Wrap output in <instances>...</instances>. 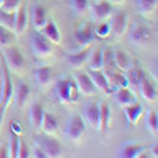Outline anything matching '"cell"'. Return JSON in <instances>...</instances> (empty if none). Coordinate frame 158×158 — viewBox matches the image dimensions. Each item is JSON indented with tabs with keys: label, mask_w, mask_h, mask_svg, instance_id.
Segmentation results:
<instances>
[{
	"label": "cell",
	"mask_w": 158,
	"mask_h": 158,
	"mask_svg": "<svg viewBox=\"0 0 158 158\" xmlns=\"http://www.w3.org/2000/svg\"><path fill=\"white\" fill-rule=\"evenodd\" d=\"M0 79H2V85H0V125H2L3 117L8 111V106L13 101V94H15V87H13V82H11L10 70L6 68L3 57H2V73H0Z\"/></svg>",
	"instance_id": "cell-1"
},
{
	"label": "cell",
	"mask_w": 158,
	"mask_h": 158,
	"mask_svg": "<svg viewBox=\"0 0 158 158\" xmlns=\"http://www.w3.org/2000/svg\"><path fill=\"white\" fill-rule=\"evenodd\" d=\"M30 46H32V51H33L35 57H38V59H46V57H51L52 54H54V44H52L41 32L32 33Z\"/></svg>",
	"instance_id": "cell-2"
},
{
	"label": "cell",
	"mask_w": 158,
	"mask_h": 158,
	"mask_svg": "<svg viewBox=\"0 0 158 158\" xmlns=\"http://www.w3.org/2000/svg\"><path fill=\"white\" fill-rule=\"evenodd\" d=\"M6 68L13 73H21L24 70V65H25V59L21 54V51L15 46H10L3 49V54H2Z\"/></svg>",
	"instance_id": "cell-3"
},
{
	"label": "cell",
	"mask_w": 158,
	"mask_h": 158,
	"mask_svg": "<svg viewBox=\"0 0 158 158\" xmlns=\"http://www.w3.org/2000/svg\"><path fill=\"white\" fill-rule=\"evenodd\" d=\"M35 146H38L46 155V158H57L63 153L62 144L54 138V136H43V138H36L35 139Z\"/></svg>",
	"instance_id": "cell-4"
},
{
	"label": "cell",
	"mask_w": 158,
	"mask_h": 158,
	"mask_svg": "<svg viewBox=\"0 0 158 158\" xmlns=\"http://www.w3.org/2000/svg\"><path fill=\"white\" fill-rule=\"evenodd\" d=\"M65 133H67L68 139L73 141V142H79L84 135H85V122L82 115L79 114H73L70 117V120L67 123V130H65Z\"/></svg>",
	"instance_id": "cell-5"
},
{
	"label": "cell",
	"mask_w": 158,
	"mask_h": 158,
	"mask_svg": "<svg viewBox=\"0 0 158 158\" xmlns=\"http://www.w3.org/2000/svg\"><path fill=\"white\" fill-rule=\"evenodd\" d=\"M74 43L77 46V49H85L92 46V41H94V27H92L90 22H84L79 27H76L74 33Z\"/></svg>",
	"instance_id": "cell-6"
},
{
	"label": "cell",
	"mask_w": 158,
	"mask_h": 158,
	"mask_svg": "<svg viewBox=\"0 0 158 158\" xmlns=\"http://www.w3.org/2000/svg\"><path fill=\"white\" fill-rule=\"evenodd\" d=\"M109 25H111V33H114L115 38H123L128 32V16L125 11H112L109 16Z\"/></svg>",
	"instance_id": "cell-7"
},
{
	"label": "cell",
	"mask_w": 158,
	"mask_h": 158,
	"mask_svg": "<svg viewBox=\"0 0 158 158\" xmlns=\"http://www.w3.org/2000/svg\"><path fill=\"white\" fill-rule=\"evenodd\" d=\"M150 38H152V32L147 25H142V24H133V27L130 30V40L131 43L138 48H146L150 43Z\"/></svg>",
	"instance_id": "cell-8"
},
{
	"label": "cell",
	"mask_w": 158,
	"mask_h": 158,
	"mask_svg": "<svg viewBox=\"0 0 158 158\" xmlns=\"http://www.w3.org/2000/svg\"><path fill=\"white\" fill-rule=\"evenodd\" d=\"M89 11H90L92 19H94L95 22L108 21L109 16L112 15V5L108 2V0H98V2L89 5Z\"/></svg>",
	"instance_id": "cell-9"
},
{
	"label": "cell",
	"mask_w": 158,
	"mask_h": 158,
	"mask_svg": "<svg viewBox=\"0 0 158 158\" xmlns=\"http://www.w3.org/2000/svg\"><path fill=\"white\" fill-rule=\"evenodd\" d=\"M139 94H141V97L146 100V101H150V103H153V101H156V98H158V94H156V87L153 85V82L150 81V79L147 77V74L144 73V71H141V76H139V82H138V89H136Z\"/></svg>",
	"instance_id": "cell-10"
},
{
	"label": "cell",
	"mask_w": 158,
	"mask_h": 158,
	"mask_svg": "<svg viewBox=\"0 0 158 158\" xmlns=\"http://www.w3.org/2000/svg\"><path fill=\"white\" fill-rule=\"evenodd\" d=\"M74 82L77 85V90L81 92L82 95H85V97H90V95H94L97 92V87H95L94 82H92V79H90L87 71L74 73Z\"/></svg>",
	"instance_id": "cell-11"
},
{
	"label": "cell",
	"mask_w": 158,
	"mask_h": 158,
	"mask_svg": "<svg viewBox=\"0 0 158 158\" xmlns=\"http://www.w3.org/2000/svg\"><path fill=\"white\" fill-rule=\"evenodd\" d=\"M98 114H100V104L98 103L87 104L84 108V112H82L84 122L95 131H98Z\"/></svg>",
	"instance_id": "cell-12"
},
{
	"label": "cell",
	"mask_w": 158,
	"mask_h": 158,
	"mask_svg": "<svg viewBox=\"0 0 158 158\" xmlns=\"http://www.w3.org/2000/svg\"><path fill=\"white\" fill-rule=\"evenodd\" d=\"M87 73H89V76H90V79H92V82L95 84V87H97L98 90H103L106 95H111L112 92H114V90L111 89L109 82H108L106 74H104L101 70H89Z\"/></svg>",
	"instance_id": "cell-13"
},
{
	"label": "cell",
	"mask_w": 158,
	"mask_h": 158,
	"mask_svg": "<svg viewBox=\"0 0 158 158\" xmlns=\"http://www.w3.org/2000/svg\"><path fill=\"white\" fill-rule=\"evenodd\" d=\"M123 114H125V118H127V123L130 125H136L139 120H141V117L144 114V106L141 103H131L128 104V106L123 108Z\"/></svg>",
	"instance_id": "cell-14"
},
{
	"label": "cell",
	"mask_w": 158,
	"mask_h": 158,
	"mask_svg": "<svg viewBox=\"0 0 158 158\" xmlns=\"http://www.w3.org/2000/svg\"><path fill=\"white\" fill-rule=\"evenodd\" d=\"M48 22V11L41 5H33L32 8V25L36 32H40Z\"/></svg>",
	"instance_id": "cell-15"
},
{
	"label": "cell",
	"mask_w": 158,
	"mask_h": 158,
	"mask_svg": "<svg viewBox=\"0 0 158 158\" xmlns=\"http://www.w3.org/2000/svg\"><path fill=\"white\" fill-rule=\"evenodd\" d=\"M40 32H41L52 44H60V43H62V33H60V30H59V25H57L54 21H49V19H48L46 25H44V27L40 30Z\"/></svg>",
	"instance_id": "cell-16"
},
{
	"label": "cell",
	"mask_w": 158,
	"mask_h": 158,
	"mask_svg": "<svg viewBox=\"0 0 158 158\" xmlns=\"http://www.w3.org/2000/svg\"><path fill=\"white\" fill-rule=\"evenodd\" d=\"M117 104L120 108H125L128 104L135 103L136 101V95H135V90H131L130 87H120L115 90V95H114Z\"/></svg>",
	"instance_id": "cell-17"
},
{
	"label": "cell",
	"mask_w": 158,
	"mask_h": 158,
	"mask_svg": "<svg viewBox=\"0 0 158 158\" xmlns=\"http://www.w3.org/2000/svg\"><path fill=\"white\" fill-rule=\"evenodd\" d=\"M90 48H85V49H77L76 52H73V54H68L65 56V59H67V62L71 65L73 68H79L82 67L84 63H87V59L90 56Z\"/></svg>",
	"instance_id": "cell-18"
},
{
	"label": "cell",
	"mask_w": 158,
	"mask_h": 158,
	"mask_svg": "<svg viewBox=\"0 0 158 158\" xmlns=\"http://www.w3.org/2000/svg\"><path fill=\"white\" fill-rule=\"evenodd\" d=\"M147 150H149V147H146V146H139V144H125V146H122L120 152H118V156H122V158H139Z\"/></svg>",
	"instance_id": "cell-19"
},
{
	"label": "cell",
	"mask_w": 158,
	"mask_h": 158,
	"mask_svg": "<svg viewBox=\"0 0 158 158\" xmlns=\"http://www.w3.org/2000/svg\"><path fill=\"white\" fill-rule=\"evenodd\" d=\"M40 128H41L48 136H56L59 133L60 125H59V120H57L56 115H52L49 112H44L43 122H41V127H40Z\"/></svg>",
	"instance_id": "cell-20"
},
{
	"label": "cell",
	"mask_w": 158,
	"mask_h": 158,
	"mask_svg": "<svg viewBox=\"0 0 158 158\" xmlns=\"http://www.w3.org/2000/svg\"><path fill=\"white\" fill-rule=\"evenodd\" d=\"M100 104V114H98V131L104 133L109 130V123H111V108L108 103H98Z\"/></svg>",
	"instance_id": "cell-21"
},
{
	"label": "cell",
	"mask_w": 158,
	"mask_h": 158,
	"mask_svg": "<svg viewBox=\"0 0 158 158\" xmlns=\"http://www.w3.org/2000/svg\"><path fill=\"white\" fill-rule=\"evenodd\" d=\"M70 90H71V79H59L56 82V95L62 103H71L70 100Z\"/></svg>",
	"instance_id": "cell-22"
},
{
	"label": "cell",
	"mask_w": 158,
	"mask_h": 158,
	"mask_svg": "<svg viewBox=\"0 0 158 158\" xmlns=\"http://www.w3.org/2000/svg\"><path fill=\"white\" fill-rule=\"evenodd\" d=\"M44 108H43V104L41 103H32V106L29 109V117H30V123L33 128H40L41 127V122H43V117H44Z\"/></svg>",
	"instance_id": "cell-23"
},
{
	"label": "cell",
	"mask_w": 158,
	"mask_h": 158,
	"mask_svg": "<svg viewBox=\"0 0 158 158\" xmlns=\"http://www.w3.org/2000/svg\"><path fill=\"white\" fill-rule=\"evenodd\" d=\"M27 10L22 5L18 8V11L15 13V33L16 35H22L27 29Z\"/></svg>",
	"instance_id": "cell-24"
},
{
	"label": "cell",
	"mask_w": 158,
	"mask_h": 158,
	"mask_svg": "<svg viewBox=\"0 0 158 158\" xmlns=\"http://www.w3.org/2000/svg\"><path fill=\"white\" fill-rule=\"evenodd\" d=\"M158 6V0H136V8L141 16L150 18L155 15Z\"/></svg>",
	"instance_id": "cell-25"
},
{
	"label": "cell",
	"mask_w": 158,
	"mask_h": 158,
	"mask_svg": "<svg viewBox=\"0 0 158 158\" xmlns=\"http://www.w3.org/2000/svg\"><path fill=\"white\" fill-rule=\"evenodd\" d=\"M114 67L117 70H120V71H127L128 68L133 67L131 59H130V56L127 54L125 51H120V49L114 51Z\"/></svg>",
	"instance_id": "cell-26"
},
{
	"label": "cell",
	"mask_w": 158,
	"mask_h": 158,
	"mask_svg": "<svg viewBox=\"0 0 158 158\" xmlns=\"http://www.w3.org/2000/svg\"><path fill=\"white\" fill-rule=\"evenodd\" d=\"M30 98V89L27 84H24V82H19L16 90H15V94H13V100L16 101V104L19 108H22L25 103L29 101Z\"/></svg>",
	"instance_id": "cell-27"
},
{
	"label": "cell",
	"mask_w": 158,
	"mask_h": 158,
	"mask_svg": "<svg viewBox=\"0 0 158 158\" xmlns=\"http://www.w3.org/2000/svg\"><path fill=\"white\" fill-rule=\"evenodd\" d=\"M35 81L40 87H48L52 82V70L49 67H41L35 70Z\"/></svg>",
	"instance_id": "cell-28"
},
{
	"label": "cell",
	"mask_w": 158,
	"mask_h": 158,
	"mask_svg": "<svg viewBox=\"0 0 158 158\" xmlns=\"http://www.w3.org/2000/svg\"><path fill=\"white\" fill-rule=\"evenodd\" d=\"M16 33L13 30H8L5 27H2L0 25V49H5V48H10L15 44L16 41Z\"/></svg>",
	"instance_id": "cell-29"
},
{
	"label": "cell",
	"mask_w": 158,
	"mask_h": 158,
	"mask_svg": "<svg viewBox=\"0 0 158 158\" xmlns=\"http://www.w3.org/2000/svg\"><path fill=\"white\" fill-rule=\"evenodd\" d=\"M141 71H142V70L135 68V67H131V68H128L127 71H123V74H125V77H127L128 87H130L131 90H135V92H136V89H138V82H139Z\"/></svg>",
	"instance_id": "cell-30"
},
{
	"label": "cell",
	"mask_w": 158,
	"mask_h": 158,
	"mask_svg": "<svg viewBox=\"0 0 158 158\" xmlns=\"http://www.w3.org/2000/svg\"><path fill=\"white\" fill-rule=\"evenodd\" d=\"M112 70L114 67V51L111 48H104L101 49V70Z\"/></svg>",
	"instance_id": "cell-31"
},
{
	"label": "cell",
	"mask_w": 158,
	"mask_h": 158,
	"mask_svg": "<svg viewBox=\"0 0 158 158\" xmlns=\"http://www.w3.org/2000/svg\"><path fill=\"white\" fill-rule=\"evenodd\" d=\"M146 127L152 136L158 135V114L155 111H149L146 114Z\"/></svg>",
	"instance_id": "cell-32"
},
{
	"label": "cell",
	"mask_w": 158,
	"mask_h": 158,
	"mask_svg": "<svg viewBox=\"0 0 158 158\" xmlns=\"http://www.w3.org/2000/svg\"><path fill=\"white\" fill-rule=\"evenodd\" d=\"M87 65H89V70H101V48L90 51Z\"/></svg>",
	"instance_id": "cell-33"
},
{
	"label": "cell",
	"mask_w": 158,
	"mask_h": 158,
	"mask_svg": "<svg viewBox=\"0 0 158 158\" xmlns=\"http://www.w3.org/2000/svg\"><path fill=\"white\" fill-rule=\"evenodd\" d=\"M19 147H21L19 135L11 133V136H10V142H8V155H10L11 158H18V156H19Z\"/></svg>",
	"instance_id": "cell-34"
},
{
	"label": "cell",
	"mask_w": 158,
	"mask_h": 158,
	"mask_svg": "<svg viewBox=\"0 0 158 158\" xmlns=\"http://www.w3.org/2000/svg\"><path fill=\"white\" fill-rule=\"evenodd\" d=\"M0 25L15 32V13L0 11Z\"/></svg>",
	"instance_id": "cell-35"
},
{
	"label": "cell",
	"mask_w": 158,
	"mask_h": 158,
	"mask_svg": "<svg viewBox=\"0 0 158 158\" xmlns=\"http://www.w3.org/2000/svg\"><path fill=\"white\" fill-rule=\"evenodd\" d=\"M94 33L98 36V38H108L111 35V25L108 21H100L97 22L95 29H94Z\"/></svg>",
	"instance_id": "cell-36"
},
{
	"label": "cell",
	"mask_w": 158,
	"mask_h": 158,
	"mask_svg": "<svg viewBox=\"0 0 158 158\" xmlns=\"http://www.w3.org/2000/svg\"><path fill=\"white\" fill-rule=\"evenodd\" d=\"M70 5H71L74 13H77V15H84V13L89 11L90 0H70Z\"/></svg>",
	"instance_id": "cell-37"
},
{
	"label": "cell",
	"mask_w": 158,
	"mask_h": 158,
	"mask_svg": "<svg viewBox=\"0 0 158 158\" xmlns=\"http://www.w3.org/2000/svg\"><path fill=\"white\" fill-rule=\"evenodd\" d=\"M21 6V0H0V11L16 13Z\"/></svg>",
	"instance_id": "cell-38"
},
{
	"label": "cell",
	"mask_w": 158,
	"mask_h": 158,
	"mask_svg": "<svg viewBox=\"0 0 158 158\" xmlns=\"http://www.w3.org/2000/svg\"><path fill=\"white\" fill-rule=\"evenodd\" d=\"M77 98H79V90H77V85H76V82H74V81H71L70 100H71V103H76V101H77Z\"/></svg>",
	"instance_id": "cell-39"
},
{
	"label": "cell",
	"mask_w": 158,
	"mask_h": 158,
	"mask_svg": "<svg viewBox=\"0 0 158 158\" xmlns=\"http://www.w3.org/2000/svg\"><path fill=\"white\" fill-rule=\"evenodd\" d=\"M10 130H11V133H15V135H21V133H22V127H21V123L16 122V120H13V122L10 123Z\"/></svg>",
	"instance_id": "cell-40"
},
{
	"label": "cell",
	"mask_w": 158,
	"mask_h": 158,
	"mask_svg": "<svg viewBox=\"0 0 158 158\" xmlns=\"http://www.w3.org/2000/svg\"><path fill=\"white\" fill-rule=\"evenodd\" d=\"M32 156H35V158H46V155H44V152L40 149L38 146H33V152H32Z\"/></svg>",
	"instance_id": "cell-41"
},
{
	"label": "cell",
	"mask_w": 158,
	"mask_h": 158,
	"mask_svg": "<svg viewBox=\"0 0 158 158\" xmlns=\"http://www.w3.org/2000/svg\"><path fill=\"white\" fill-rule=\"evenodd\" d=\"M6 156H10L8 155V146L0 144V158H6Z\"/></svg>",
	"instance_id": "cell-42"
},
{
	"label": "cell",
	"mask_w": 158,
	"mask_h": 158,
	"mask_svg": "<svg viewBox=\"0 0 158 158\" xmlns=\"http://www.w3.org/2000/svg\"><path fill=\"white\" fill-rule=\"evenodd\" d=\"M19 156L21 158H27L29 156V150L25 149V146H22V144H21V147H19Z\"/></svg>",
	"instance_id": "cell-43"
},
{
	"label": "cell",
	"mask_w": 158,
	"mask_h": 158,
	"mask_svg": "<svg viewBox=\"0 0 158 158\" xmlns=\"http://www.w3.org/2000/svg\"><path fill=\"white\" fill-rule=\"evenodd\" d=\"M150 152H152V153H150L152 156H155V158L158 156V146H156V144H153V146L150 147Z\"/></svg>",
	"instance_id": "cell-44"
},
{
	"label": "cell",
	"mask_w": 158,
	"mask_h": 158,
	"mask_svg": "<svg viewBox=\"0 0 158 158\" xmlns=\"http://www.w3.org/2000/svg\"><path fill=\"white\" fill-rule=\"evenodd\" d=\"M108 2H109L111 5H122L125 0H108Z\"/></svg>",
	"instance_id": "cell-45"
}]
</instances>
